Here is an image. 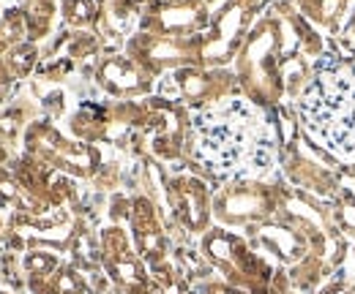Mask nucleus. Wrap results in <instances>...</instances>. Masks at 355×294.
Returning <instances> with one entry per match:
<instances>
[{"instance_id": "1", "label": "nucleus", "mask_w": 355, "mask_h": 294, "mask_svg": "<svg viewBox=\"0 0 355 294\" xmlns=\"http://www.w3.org/2000/svg\"><path fill=\"white\" fill-rule=\"evenodd\" d=\"M298 112L311 142L334 158H355V57L325 52L314 63Z\"/></svg>"}, {"instance_id": "2", "label": "nucleus", "mask_w": 355, "mask_h": 294, "mask_svg": "<svg viewBox=\"0 0 355 294\" xmlns=\"http://www.w3.org/2000/svg\"><path fill=\"white\" fill-rule=\"evenodd\" d=\"M197 150L208 167L222 174H252L266 169L270 142L260 115L232 101L197 118Z\"/></svg>"}, {"instance_id": "3", "label": "nucleus", "mask_w": 355, "mask_h": 294, "mask_svg": "<svg viewBox=\"0 0 355 294\" xmlns=\"http://www.w3.org/2000/svg\"><path fill=\"white\" fill-rule=\"evenodd\" d=\"M345 221H347L350 226H355V205H347V208H345Z\"/></svg>"}, {"instance_id": "4", "label": "nucleus", "mask_w": 355, "mask_h": 294, "mask_svg": "<svg viewBox=\"0 0 355 294\" xmlns=\"http://www.w3.org/2000/svg\"><path fill=\"white\" fill-rule=\"evenodd\" d=\"M322 294H347V289H342V286H328Z\"/></svg>"}]
</instances>
